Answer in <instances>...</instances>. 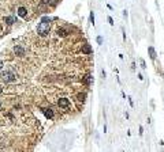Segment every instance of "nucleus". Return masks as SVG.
Listing matches in <instances>:
<instances>
[{
  "mask_svg": "<svg viewBox=\"0 0 164 152\" xmlns=\"http://www.w3.org/2000/svg\"><path fill=\"white\" fill-rule=\"evenodd\" d=\"M58 105L60 107H63V109H68V107H70V100L67 99V98H60Z\"/></svg>",
  "mask_w": 164,
  "mask_h": 152,
  "instance_id": "7ed1b4c3",
  "label": "nucleus"
},
{
  "mask_svg": "<svg viewBox=\"0 0 164 152\" xmlns=\"http://www.w3.org/2000/svg\"><path fill=\"white\" fill-rule=\"evenodd\" d=\"M4 22L7 23V25H12V23H15V18H14V16H6Z\"/></svg>",
  "mask_w": 164,
  "mask_h": 152,
  "instance_id": "0eeeda50",
  "label": "nucleus"
},
{
  "mask_svg": "<svg viewBox=\"0 0 164 152\" xmlns=\"http://www.w3.org/2000/svg\"><path fill=\"white\" fill-rule=\"evenodd\" d=\"M49 30H51V21H49V18H44L41 22H40V25L37 27V31H38V34L41 37H45L49 33Z\"/></svg>",
  "mask_w": 164,
  "mask_h": 152,
  "instance_id": "f257e3e1",
  "label": "nucleus"
},
{
  "mask_svg": "<svg viewBox=\"0 0 164 152\" xmlns=\"http://www.w3.org/2000/svg\"><path fill=\"white\" fill-rule=\"evenodd\" d=\"M0 92H2V88H0Z\"/></svg>",
  "mask_w": 164,
  "mask_h": 152,
  "instance_id": "ddd939ff",
  "label": "nucleus"
},
{
  "mask_svg": "<svg viewBox=\"0 0 164 152\" xmlns=\"http://www.w3.org/2000/svg\"><path fill=\"white\" fill-rule=\"evenodd\" d=\"M85 98H86L85 94H78V95H77V99H78L79 102H83V100H85Z\"/></svg>",
  "mask_w": 164,
  "mask_h": 152,
  "instance_id": "9d476101",
  "label": "nucleus"
},
{
  "mask_svg": "<svg viewBox=\"0 0 164 152\" xmlns=\"http://www.w3.org/2000/svg\"><path fill=\"white\" fill-rule=\"evenodd\" d=\"M2 79L4 82H14L15 80V75L10 71H6V72H2Z\"/></svg>",
  "mask_w": 164,
  "mask_h": 152,
  "instance_id": "f03ea898",
  "label": "nucleus"
},
{
  "mask_svg": "<svg viewBox=\"0 0 164 152\" xmlns=\"http://www.w3.org/2000/svg\"><path fill=\"white\" fill-rule=\"evenodd\" d=\"M42 111H44V114H45L46 118H52V117H53V111H52V109H44Z\"/></svg>",
  "mask_w": 164,
  "mask_h": 152,
  "instance_id": "423d86ee",
  "label": "nucleus"
},
{
  "mask_svg": "<svg viewBox=\"0 0 164 152\" xmlns=\"http://www.w3.org/2000/svg\"><path fill=\"white\" fill-rule=\"evenodd\" d=\"M82 52L83 53H90V52H92V49H90L89 45H83L82 46Z\"/></svg>",
  "mask_w": 164,
  "mask_h": 152,
  "instance_id": "1a4fd4ad",
  "label": "nucleus"
},
{
  "mask_svg": "<svg viewBox=\"0 0 164 152\" xmlns=\"http://www.w3.org/2000/svg\"><path fill=\"white\" fill-rule=\"evenodd\" d=\"M0 69H3V61L0 60Z\"/></svg>",
  "mask_w": 164,
  "mask_h": 152,
  "instance_id": "f8f14e48",
  "label": "nucleus"
},
{
  "mask_svg": "<svg viewBox=\"0 0 164 152\" xmlns=\"http://www.w3.org/2000/svg\"><path fill=\"white\" fill-rule=\"evenodd\" d=\"M68 34V31L67 30H64V29H59L58 30V35H60V37H66Z\"/></svg>",
  "mask_w": 164,
  "mask_h": 152,
  "instance_id": "6e6552de",
  "label": "nucleus"
},
{
  "mask_svg": "<svg viewBox=\"0 0 164 152\" xmlns=\"http://www.w3.org/2000/svg\"><path fill=\"white\" fill-rule=\"evenodd\" d=\"M92 80H93V77L90 76V75H88V76L85 77V79H83V82H85L86 84H90V83H92Z\"/></svg>",
  "mask_w": 164,
  "mask_h": 152,
  "instance_id": "9b49d317",
  "label": "nucleus"
},
{
  "mask_svg": "<svg viewBox=\"0 0 164 152\" xmlns=\"http://www.w3.org/2000/svg\"><path fill=\"white\" fill-rule=\"evenodd\" d=\"M14 50H15V53L18 56H23V55H25V49H23L22 46H19V45H16L14 48Z\"/></svg>",
  "mask_w": 164,
  "mask_h": 152,
  "instance_id": "20e7f679",
  "label": "nucleus"
},
{
  "mask_svg": "<svg viewBox=\"0 0 164 152\" xmlns=\"http://www.w3.org/2000/svg\"><path fill=\"white\" fill-rule=\"evenodd\" d=\"M26 14H28V10L25 7H19L18 8V15L22 16V18H26Z\"/></svg>",
  "mask_w": 164,
  "mask_h": 152,
  "instance_id": "39448f33",
  "label": "nucleus"
}]
</instances>
